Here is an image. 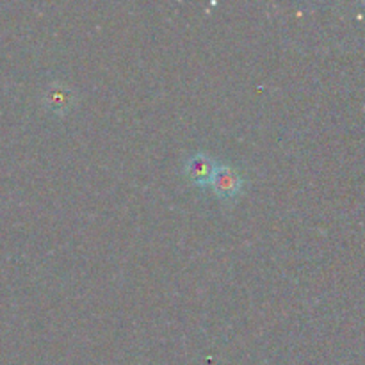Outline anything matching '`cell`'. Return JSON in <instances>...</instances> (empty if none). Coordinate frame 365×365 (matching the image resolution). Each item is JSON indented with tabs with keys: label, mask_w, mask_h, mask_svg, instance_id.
<instances>
[{
	"label": "cell",
	"mask_w": 365,
	"mask_h": 365,
	"mask_svg": "<svg viewBox=\"0 0 365 365\" xmlns=\"http://www.w3.org/2000/svg\"><path fill=\"white\" fill-rule=\"evenodd\" d=\"M242 177L239 175L237 170H234L228 164H217V170L214 173L212 182H210V187L216 192L220 198L228 200L235 198V196L241 192L242 189Z\"/></svg>",
	"instance_id": "cell-1"
},
{
	"label": "cell",
	"mask_w": 365,
	"mask_h": 365,
	"mask_svg": "<svg viewBox=\"0 0 365 365\" xmlns=\"http://www.w3.org/2000/svg\"><path fill=\"white\" fill-rule=\"evenodd\" d=\"M43 102H45L46 109L50 113L57 114V116H64L73 107L75 93L70 86L56 82V84H50L46 88L45 95H43Z\"/></svg>",
	"instance_id": "cell-2"
},
{
	"label": "cell",
	"mask_w": 365,
	"mask_h": 365,
	"mask_svg": "<svg viewBox=\"0 0 365 365\" xmlns=\"http://www.w3.org/2000/svg\"><path fill=\"white\" fill-rule=\"evenodd\" d=\"M217 170V163L212 157L205 155V153H196L185 164V173L191 178L192 184L200 185V187H205L210 185L212 182L214 173Z\"/></svg>",
	"instance_id": "cell-3"
}]
</instances>
